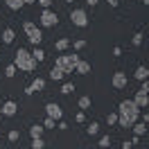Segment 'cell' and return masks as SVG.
Masks as SVG:
<instances>
[{
	"label": "cell",
	"mask_w": 149,
	"mask_h": 149,
	"mask_svg": "<svg viewBox=\"0 0 149 149\" xmlns=\"http://www.w3.org/2000/svg\"><path fill=\"white\" fill-rule=\"evenodd\" d=\"M140 118V109L136 106L133 100H124L120 102V111H118V124L124 127V129H131Z\"/></svg>",
	"instance_id": "1"
},
{
	"label": "cell",
	"mask_w": 149,
	"mask_h": 149,
	"mask_svg": "<svg viewBox=\"0 0 149 149\" xmlns=\"http://www.w3.org/2000/svg\"><path fill=\"white\" fill-rule=\"evenodd\" d=\"M14 65L23 70V72H32V70H36V61H34V56L32 52H27L25 47H18V52L14 56Z\"/></svg>",
	"instance_id": "2"
},
{
	"label": "cell",
	"mask_w": 149,
	"mask_h": 149,
	"mask_svg": "<svg viewBox=\"0 0 149 149\" xmlns=\"http://www.w3.org/2000/svg\"><path fill=\"white\" fill-rule=\"evenodd\" d=\"M81 56L77 54V52H70V54H59L54 59V65L56 68H61L65 74H70V72H74V65H77V61H79Z\"/></svg>",
	"instance_id": "3"
},
{
	"label": "cell",
	"mask_w": 149,
	"mask_h": 149,
	"mask_svg": "<svg viewBox=\"0 0 149 149\" xmlns=\"http://www.w3.org/2000/svg\"><path fill=\"white\" fill-rule=\"evenodd\" d=\"M23 29H25V34H27V41L32 43L34 47L41 45V41H43V32L36 27V23H32V20H25L23 23Z\"/></svg>",
	"instance_id": "4"
},
{
	"label": "cell",
	"mask_w": 149,
	"mask_h": 149,
	"mask_svg": "<svg viewBox=\"0 0 149 149\" xmlns=\"http://www.w3.org/2000/svg\"><path fill=\"white\" fill-rule=\"evenodd\" d=\"M38 20H41L43 27H54L56 23H59V16H56V11H52V9H43Z\"/></svg>",
	"instance_id": "5"
},
{
	"label": "cell",
	"mask_w": 149,
	"mask_h": 149,
	"mask_svg": "<svg viewBox=\"0 0 149 149\" xmlns=\"http://www.w3.org/2000/svg\"><path fill=\"white\" fill-rule=\"evenodd\" d=\"M70 20L77 27H86L88 25V14H86V9H72L70 11Z\"/></svg>",
	"instance_id": "6"
},
{
	"label": "cell",
	"mask_w": 149,
	"mask_h": 149,
	"mask_svg": "<svg viewBox=\"0 0 149 149\" xmlns=\"http://www.w3.org/2000/svg\"><path fill=\"white\" fill-rule=\"evenodd\" d=\"M111 84H113V88H115V91H122V88H127V84H129V79H127V72H122V70L113 72Z\"/></svg>",
	"instance_id": "7"
},
{
	"label": "cell",
	"mask_w": 149,
	"mask_h": 149,
	"mask_svg": "<svg viewBox=\"0 0 149 149\" xmlns=\"http://www.w3.org/2000/svg\"><path fill=\"white\" fill-rule=\"evenodd\" d=\"M45 115L47 118H52V120H61L63 118V109L59 106V104H54V102H50V104H45Z\"/></svg>",
	"instance_id": "8"
},
{
	"label": "cell",
	"mask_w": 149,
	"mask_h": 149,
	"mask_svg": "<svg viewBox=\"0 0 149 149\" xmlns=\"http://www.w3.org/2000/svg\"><path fill=\"white\" fill-rule=\"evenodd\" d=\"M43 88H45V79H43V77H36V79H34V81H32V84H29L27 88H25V95H34V93H41Z\"/></svg>",
	"instance_id": "9"
},
{
	"label": "cell",
	"mask_w": 149,
	"mask_h": 149,
	"mask_svg": "<svg viewBox=\"0 0 149 149\" xmlns=\"http://www.w3.org/2000/svg\"><path fill=\"white\" fill-rule=\"evenodd\" d=\"M16 113H18V106H16L14 100H7V102L2 104V115H5V118H14Z\"/></svg>",
	"instance_id": "10"
},
{
	"label": "cell",
	"mask_w": 149,
	"mask_h": 149,
	"mask_svg": "<svg viewBox=\"0 0 149 149\" xmlns=\"http://www.w3.org/2000/svg\"><path fill=\"white\" fill-rule=\"evenodd\" d=\"M133 102H136V106H138V109H147V106H149V93L138 91V93H136V97H133Z\"/></svg>",
	"instance_id": "11"
},
{
	"label": "cell",
	"mask_w": 149,
	"mask_h": 149,
	"mask_svg": "<svg viewBox=\"0 0 149 149\" xmlns=\"http://www.w3.org/2000/svg\"><path fill=\"white\" fill-rule=\"evenodd\" d=\"M74 72H77V74H88V72H91V63L84 61V59H79L77 65H74Z\"/></svg>",
	"instance_id": "12"
},
{
	"label": "cell",
	"mask_w": 149,
	"mask_h": 149,
	"mask_svg": "<svg viewBox=\"0 0 149 149\" xmlns=\"http://www.w3.org/2000/svg\"><path fill=\"white\" fill-rule=\"evenodd\" d=\"M133 77H136L138 81L149 79V68H147V65H138V68H136V72H133Z\"/></svg>",
	"instance_id": "13"
},
{
	"label": "cell",
	"mask_w": 149,
	"mask_h": 149,
	"mask_svg": "<svg viewBox=\"0 0 149 149\" xmlns=\"http://www.w3.org/2000/svg\"><path fill=\"white\" fill-rule=\"evenodd\" d=\"M14 38H16V32H14L11 27H7L5 32H2V43H5V45H9V43H14Z\"/></svg>",
	"instance_id": "14"
},
{
	"label": "cell",
	"mask_w": 149,
	"mask_h": 149,
	"mask_svg": "<svg viewBox=\"0 0 149 149\" xmlns=\"http://www.w3.org/2000/svg\"><path fill=\"white\" fill-rule=\"evenodd\" d=\"M5 5H7L11 11H20L23 7H25V2H23V0H5Z\"/></svg>",
	"instance_id": "15"
},
{
	"label": "cell",
	"mask_w": 149,
	"mask_h": 149,
	"mask_svg": "<svg viewBox=\"0 0 149 149\" xmlns=\"http://www.w3.org/2000/svg\"><path fill=\"white\" fill-rule=\"evenodd\" d=\"M63 77H65V72L61 70V68H56V65L52 68V70H50V79H52V81H61Z\"/></svg>",
	"instance_id": "16"
},
{
	"label": "cell",
	"mask_w": 149,
	"mask_h": 149,
	"mask_svg": "<svg viewBox=\"0 0 149 149\" xmlns=\"http://www.w3.org/2000/svg\"><path fill=\"white\" fill-rule=\"evenodd\" d=\"M131 129H133V136H140V138L147 133V127H145V122H136Z\"/></svg>",
	"instance_id": "17"
},
{
	"label": "cell",
	"mask_w": 149,
	"mask_h": 149,
	"mask_svg": "<svg viewBox=\"0 0 149 149\" xmlns=\"http://www.w3.org/2000/svg\"><path fill=\"white\" fill-rule=\"evenodd\" d=\"M29 136L32 138H41L43 136V124H32L29 127Z\"/></svg>",
	"instance_id": "18"
},
{
	"label": "cell",
	"mask_w": 149,
	"mask_h": 149,
	"mask_svg": "<svg viewBox=\"0 0 149 149\" xmlns=\"http://www.w3.org/2000/svg\"><path fill=\"white\" fill-rule=\"evenodd\" d=\"M54 47L59 50V52H65V50L70 47V38H59V41L54 43Z\"/></svg>",
	"instance_id": "19"
},
{
	"label": "cell",
	"mask_w": 149,
	"mask_h": 149,
	"mask_svg": "<svg viewBox=\"0 0 149 149\" xmlns=\"http://www.w3.org/2000/svg\"><path fill=\"white\" fill-rule=\"evenodd\" d=\"M91 104H93V100H91L88 95L79 97V109H81V111H88V109H91Z\"/></svg>",
	"instance_id": "20"
},
{
	"label": "cell",
	"mask_w": 149,
	"mask_h": 149,
	"mask_svg": "<svg viewBox=\"0 0 149 149\" xmlns=\"http://www.w3.org/2000/svg\"><path fill=\"white\" fill-rule=\"evenodd\" d=\"M32 56H34V61H36V63H41V61H45V52H43L41 47H34V52H32Z\"/></svg>",
	"instance_id": "21"
},
{
	"label": "cell",
	"mask_w": 149,
	"mask_h": 149,
	"mask_svg": "<svg viewBox=\"0 0 149 149\" xmlns=\"http://www.w3.org/2000/svg\"><path fill=\"white\" fill-rule=\"evenodd\" d=\"M86 133H88V136H97V133H100V124H97V122H91V124L86 127Z\"/></svg>",
	"instance_id": "22"
},
{
	"label": "cell",
	"mask_w": 149,
	"mask_h": 149,
	"mask_svg": "<svg viewBox=\"0 0 149 149\" xmlns=\"http://www.w3.org/2000/svg\"><path fill=\"white\" fill-rule=\"evenodd\" d=\"M43 147H45L43 138H32V149H43Z\"/></svg>",
	"instance_id": "23"
},
{
	"label": "cell",
	"mask_w": 149,
	"mask_h": 149,
	"mask_svg": "<svg viewBox=\"0 0 149 149\" xmlns=\"http://www.w3.org/2000/svg\"><path fill=\"white\" fill-rule=\"evenodd\" d=\"M7 140H9V142H18V140H20V133L16 129H11L9 133H7Z\"/></svg>",
	"instance_id": "24"
},
{
	"label": "cell",
	"mask_w": 149,
	"mask_h": 149,
	"mask_svg": "<svg viewBox=\"0 0 149 149\" xmlns=\"http://www.w3.org/2000/svg\"><path fill=\"white\" fill-rule=\"evenodd\" d=\"M72 47H74V52H81V50L86 47V41L84 38H77V41L72 43Z\"/></svg>",
	"instance_id": "25"
},
{
	"label": "cell",
	"mask_w": 149,
	"mask_h": 149,
	"mask_svg": "<svg viewBox=\"0 0 149 149\" xmlns=\"http://www.w3.org/2000/svg\"><path fill=\"white\" fill-rule=\"evenodd\" d=\"M16 70H18V68H16L14 63L7 65V68H5V77H9V79H11V77H16Z\"/></svg>",
	"instance_id": "26"
},
{
	"label": "cell",
	"mask_w": 149,
	"mask_h": 149,
	"mask_svg": "<svg viewBox=\"0 0 149 149\" xmlns=\"http://www.w3.org/2000/svg\"><path fill=\"white\" fill-rule=\"evenodd\" d=\"M131 43H133L136 47L142 45V32H136V34H133V38H131Z\"/></svg>",
	"instance_id": "27"
},
{
	"label": "cell",
	"mask_w": 149,
	"mask_h": 149,
	"mask_svg": "<svg viewBox=\"0 0 149 149\" xmlns=\"http://www.w3.org/2000/svg\"><path fill=\"white\" fill-rule=\"evenodd\" d=\"M106 124H109V127L118 124V113H109V115H106Z\"/></svg>",
	"instance_id": "28"
},
{
	"label": "cell",
	"mask_w": 149,
	"mask_h": 149,
	"mask_svg": "<svg viewBox=\"0 0 149 149\" xmlns=\"http://www.w3.org/2000/svg\"><path fill=\"white\" fill-rule=\"evenodd\" d=\"M100 147L109 149V147H111V138H109V136H102V138H100Z\"/></svg>",
	"instance_id": "29"
},
{
	"label": "cell",
	"mask_w": 149,
	"mask_h": 149,
	"mask_svg": "<svg viewBox=\"0 0 149 149\" xmlns=\"http://www.w3.org/2000/svg\"><path fill=\"white\" fill-rule=\"evenodd\" d=\"M74 91V84H63L61 86V95H70Z\"/></svg>",
	"instance_id": "30"
},
{
	"label": "cell",
	"mask_w": 149,
	"mask_h": 149,
	"mask_svg": "<svg viewBox=\"0 0 149 149\" xmlns=\"http://www.w3.org/2000/svg\"><path fill=\"white\" fill-rule=\"evenodd\" d=\"M54 122L56 120H52V118H47V115H45V120H43V129H54Z\"/></svg>",
	"instance_id": "31"
},
{
	"label": "cell",
	"mask_w": 149,
	"mask_h": 149,
	"mask_svg": "<svg viewBox=\"0 0 149 149\" xmlns=\"http://www.w3.org/2000/svg\"><path fill=\"white\" fill-rule=\"evenodd\" d=\"M74 122H79V124L86 122V111H79V113H77V115H74Z\"/></svg>",
	"instance_id": "32"
},
{
	"label": "cell",
	"mask_w": 149,
	"mask_h": 149,
	"mask_svg": "<svg viewBox=\"0 0 149 149\" xmlns=\"http://www.w3.org/2000/svg\"><path fill=\"white\" fill-rule=\"evenodd\" d=\"M36 2H38V5H41V7H43V9H50L54 0H36Z\"/></svg>",
	"instance_id": "33"
},
{
	"label": "cell",
	"mask_w": 149,
	"mask_h": 149,
	"mask_svg": "<svg viewBox=\"0 0 149 149\" xmlns=\"http://www.w3.org/2000/svg\"><path fill=\"white\" fill-rule=\"evenodd\" d=\"M140 91H142V93H149V79H145V81H142V86H140Z\"/></svg>",
	"instance_id": "34"
},
{
	"label": "cell",
	"mask_w": 149,
	"mask_h": 149,
	"mask_svg": "<svg viewBox=\"0 0 149 149\" xmlns=\"http://www.w3.org/2000/svg\"><path fill=\"white\" fill-rule=\"evenodd\" d=\"M120 54H122V47L115 45V47H113V56H120Z\"/></svg>",
	"instance_id": "35"
},
{
	"label": "cell",
	"mask_w": 149,
	"mask_h": 149,
	"mask_svg": "<svg viewBox=\"0 0 149 149\" xmlns=\"http://www.w3.org/2000/svg\"><path fill=\"white\" fill-rule=\"evenodd\" d=\"M131 147H133V142H127V140L122 142V149H131Z\"/></svg>",
	"instance_id": "36"
},
{
	"label": "cell",
	"mask_w": 149,
	"mask_h": 149,
	"mask_svg": "<svg viewBox=\"0 0 149 149\" xmlns=\"http://www.w3.org/2000/svg\"><path fill=\"white\" fill-rule=\"evenodd\" d=\"M106 2H109L111 7H118V5H120V0H106Z\"/></svg>",
	"instance_id": "37"
},
{
	"label": "cell",
	"mask_w": 149,
	"mask_h": 149,
	"mask_svg": "<svg viewBox=\"0 0 149 149\" xmlns=\"http://www.w3.org/2000/svg\"><path fill=\"white\" fill-rule=\"evenodd\" d=\"M142 122H145V124H149V113H142Z\"/></svg>",
	"instance_id": "38"
},
{
	"label": "cell",
	"mask_w": 149,
	"mask_h": 149,
	"mask_svg": "<svg viewBox=\"0 0 149 149\" xmlns=\"http://www.w3.org/2000/svg\"><path fill=\"white\" fill-rule=\"evenodd\" d=\"M97 2H100V0H86V5H91V7H95Z\"/></svg>",
	"instance_id": "39"
},
{
	"label": "cell",
	"mask_w": 149,
	"mask_h": 149,
	"mask_svg": "<svg viewBox=\"0 0 149 149\" xmlns=\"http://www.w3.org/2000/svg\"><path fill=\"white\" fill-rule=\"evenodd\" d=\"M25 5H36V0H23Z\"/></svg>",
	"instance_id": "40"
},
{
	"label": "cell",
	"mask_w": 149,
	"mask_h": 149,
	"mask_svg": "<svg viewBox=\"0 0 149 149\" xmlns=\"http://www.w3.org/2000/svg\"><path fill=\"white\" fill-rule=\"evenodd\" d=\"M142 2H145V5H147V7H149V0H142Z\"/></svg>",
	"instance_id": "41"
},
{
	"label": "cell",
	"mask_w": 149,
	"mask_h": 149,
	"mask_svg": "<svg viewBox=\"0 0 149 149\" xmlns=\"http://www.w3.org/2000/svg\"><path fill=\"white\" fill-rule=\"evenodd\" d=\"M0 56H2V45H0Z\"/></svg>",
	"instance_id": "42"
},
{
	"label": "cell",
	"mask_w": 149,
	"mask_h": 149,
	"mask_svg": "<svg viewBox=\"0 0 149 149\" xmlns=\"http://www.w3.org/2000/svg\"><path fill=\"white\" fill-rule=\"evenodd\" d=\"M0 115H2V106H0Z\"/></svg>",
	"instance_id": "43"
},
{
	"label": "cell",
	"mask_w": 149,
	"mask_h": 149,
	"mask_svg": "<svg viewBox=\"0 0 149 149\" xmlns=\"http://www.w3.org/2000/svg\"><path fill=\"white\" fill-rule=\"evenodd\" d=\"M68 2H74V0H68Z\"/></svg>",
	"instance_id": "44"
},
{
	"label": "cell",
	"mask_w": 149,
	"mask_h": 149,
	"mask_svg": "<svg viewBox=\"0 0 149 149\" xmlns=\"http://www.w3.org/2000/svg\"><path fill=\"white\" fill-rule=\"evenodd\" d=\"M91 149H97V147H91Z\"/></svg>",
	"instance_id": "45"
}]
</instances>
